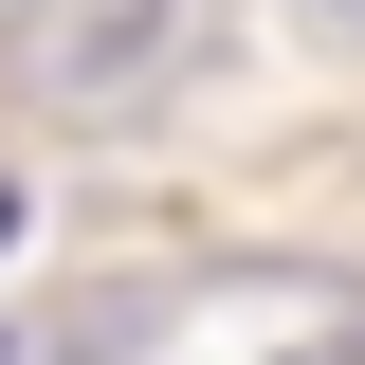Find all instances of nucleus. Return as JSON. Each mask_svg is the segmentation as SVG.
<instances>
[{
	"mask_svg": "<svg viewBox=\"0 0 365 365\" xmlns=\"http://www.w3.org/2000/svg\"><path fill=\"white\" fill-rule=\"evenodd\" d=\"M0 237H19V182H0Z\"/></svg>",
	"mask_w": 365,
	"mask_h": 365,
	"instance_id": "obj_1",
	"label": "nucleus"
}]
</instances>
